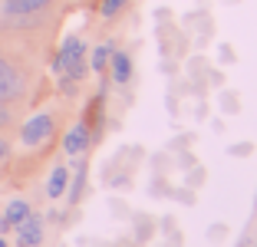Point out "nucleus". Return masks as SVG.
Returning <instances> with one entry per match:
<instances>
[{
	"label": "nucleus",
	"mask_w": 257,
	"mask_h": 247,
	"mask_svg": "<svg viewBox=\"0 0 257 247\" xmlns=\"http://www.w3.org/2000/svg\"><path fill=\"white\" fill-rule=\"evenodd\" d=\"M86 43L79 37H66L63 46L53 56V73L63 79V89H73L76 82H83L86 73H89V63H86Z\"/></svg>",
	"instance_id": "f257e3e1"
},
{
	"label": "nucleus",
	"mask_w": 257,
	"mask_h": 247,
	"mask_svg": "<svg viewBox=\"0 0 257 247\" xmlns=\"http://www.w3.org/2000/svg\"><path fill=\"white\" fill-rule=\"evenodd\" d=\"M23 89H27V79H23V73L7 60V56H0V105L17 102V99L23 96Z\"/></svg>",
	"instance_id": "f03ea898"
},
{
	"label": "nucleus",
	"mask_w": 257,
	"mask_h": 247,
	"mask_svg": "<svg viewBox=\"0 0 257 247\" xmlns=\"http://www.w3.org/2000/svg\"><path fill=\"white\" fill-rule=\"evenodd\" d=\"M53 129H56V119L50 112H37L33 119H27L23 122V129H20V142L27 145V149H37V145H43L50 135H53Z\"/></svg>",
	"instance_id": "7ed1b4c3"
},
{
	"label": "nucleus",
	"mask_w": 257,
	"mask_h": 247,
	"mask_svg": "<svg viewBox=\"0 0 257 247\" xmlns=\"http://www.w3.org/2000/svg\"><path fill=\"white\" fill-rule=\"evenodd\" d=\"M17 244L20 247H40L43 244V217L40 214H27L20 221V224H17Z\"/></svg>",
	"instance_id": "20e7f679"
},
{
	"label": "nucleus",
	"mask_w": 257,
	"mask_h": 247,
	"mask_svg": "<svg viewBox=\"0 0 257 247\" xmlns=\"http://www.w3.org/2000/svg\"><path fill=\"white\" fill-rule=\"evenodd\" d=\"M89 145H92V132H89V126H86V122H76V126L63 135V152H66L69 158L83 155Z\"/></svg>",
	"instance_id": "39448f33"
},
{
	"label": "nucleus",
	"mask_w": 257,
	"mask_h": 247,
	"mask_svg": "<svg viewBox=\"0 0 257 247\" xmlns=\"http://www.w3.org/2000/svg\"><path fill=\"white\" fill-rule=\"evenodd\" d=\"M109 76H112L115 86H128L132 82V56H128L125 50H112V56H109Z\"/></svg>",
	"instance_id": "423d86ee"
},
{
	"label": "nucleus",
	"mask_w": 257,
	"mask_h": 247,
	"mask_svg": "<svg viewBox=\"0 0 257 247\" xmlns=\"http://www.w3.org/2000/svg\"><path fill=\"white\" fill-rule=\"evenodd\" d=\"M53 7V0H4V17H27V14H43Z\"/></svg>",
	"instance_id": "0eeeda50"
},
{
	"label": "nucleus",
	"mask_w": 257,
	"mask_h": 247,
	"mask_svg": "<svg viewBox=\"0 0 257 247\" xmlns=\"http://www.w3.org/2000/svg\"><path fill=\"white\" fill-rule=\"evenodd\" d=\"M66 188H69V168L66 165H56L53 175H50V181H46V195L56 201V198L66 195Z\"/></svg>",
	"instance_id": "6e6552de"
},
{
	"label": "nucleus",
	"mask_w": 257,
	"mask_h": 247,
	"mask_svg": "<svg viewBox=\"0 0 257 247\" xmlns=\"http://www.w3.org/2000/svg\"><path fill=\"white\" fill-rule=\"evenodd\" d=\"M30 211H33V208H30L27 201H23V198H14V201L7 204V211H4V221H7L10 227H17V224L23 221V217L30 214Z\"/></svg>",
	"instance_id": "1a4fd4ad"
},
{
	"label": "nucleus",
	"mask_w": 257,
	"mask_h": 247,
	"mask_svg": "<svg viewBox=\"0 0 257 247\" xmlns=\"http://www.w3.org/2000/svg\"><path fill=\"white\" fill-rule=\"evenodd\" d=\"M112 50H115V43H102V46H96V50H92V56H89L92 73H106V69H109V56H112Z\"/></svg>",
	"instance_id": "9d476101"
},
{
	"label": "nucleus",
	"mask_w": 257,
	"mask_h": 247,
	"mask_svg": "<svg viewBox=\"0 0 257 247\" xmlns=\"http://www.w3.org/2000/svg\"><path fill=\"white\" fill-rule=\"evenodd\" d=\"M83 185H86V165L79 162L76 175L69 178V204H76V201H79V195H83Z\"/></svg>",
	"instance_id": "9b49d317"
},
{
	"label": "nucleus",
	"mask_w": 257,
	"mask_h": 247,
	"mask_svg": "<svg viewBox=\"0 0 257 247\" xmlns=\"http://www.w3.org/2000/svg\"><path fill=\"white\" fill-rule=\"evenodd\" d=\"M125 4L128 0H102V4H99V17H102V20H112V17H119L122 10H125Z\"/></svg>",
	"instance_id": "f8f14e48"
},
{
	"label": "nucleus",
	"mask_w": 257,
	"mask_h": 247,
	"mask_svg": "<svg viewBox=\"0 0 257 247\" xmlns=\"http://www.w3.org/2000/svg\"><path fill=\"white\" fill-rule=\"evenodd\" d=\"M247 152H250V145L241 142V145H234V149H231V155H247Z\"/></svg>",
	"instance_id": "ddd939ff"
},
{
	"label": "nucleus",
	"mask_w": 257,
	"mask_h": 247,
	"mask_svg": "<svg viewBox=\"0 0 257 247\" xmlns=\"http://www.w3.org/2000/svg\"><path fill=\"white\" fill-rule=\"evenodd\" d=\"M7 122H10V109H7V105H0V129L7 126Z\"/></svg>",
	"instance_id": "4468645a"
},
{
	"label": "nucleus",
	"mask_w": 257,
	"mask_h": 247,
	"mask_svg": "<svg viewBox=\"0 0 257 247\" xmlns=\"http://www.w3.org/2000/svg\"><path fill=\"white\" fill-rule=\"evenodd\" d=\"M7 152H10V145L4 142V139H0V158H7Z\"/></svg>",
	"instance_id": "2eb2a0df"
},
{
	"label": "nucleus",
	"mask_w": 257,
	"mask_h": 247,
	"mask_svg": "<svg viewBox=\"0 0 257 247\" xmlns=\"http://www.w3.org/2000/svg\"><path fill=\"white\" fill-rule=\"evenodd\" d=\"M0 247H7V237H4V234H0Z\"/></svg>",
	"instance_id": "dca6fc26"
}]
</instances>
